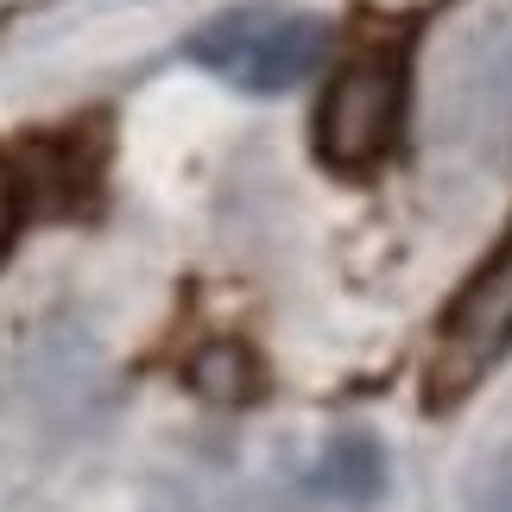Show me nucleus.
<instances>
[{
    "label": "nucleus",
    "mask_w": 512,
    "mask_h": 512,
    "mask_svg": "<svg viewBox=\"0 0 512 512\" xmlns=\"http://www.w3.org/2000/svg\"><path fill=\"white\" fill-rule=\"evenodd\" d=\"M323 51H329V26L317 13H291V7H234L184 38L190 64L228 76L247 95L298 89L304 76H317Z\"/></svg>",
    "instance_id": "nucleus-1"
},
{
    "label": "nucleus",
    "mask_w": 512,
    "mask_h": 512,
    "mask_svg": "<svg viewBox=\"0 0 512 512\" xmlns=\"http://www.w3.org/2000/svg\"><path fill=\"white\" fill-rule=\"evenodd\" d=\"M386 449L380 437H367V430H336V437L323 443L317 468H310V487L336 506V512H373L386 500Z\"/></svg>",
    "instance_id": "nucleus-4"
},
{
    "label": "nucleus",
    "mask_w": 512,
    "mask_h": 512,
    "mask_svg": "<svg viewBox=\"0 0 512 512\" xmlns=\"http://www.w3.org/2000/svg\"><path fill=\"white\" fill-rule=\"evenodd\" d=\"M405 121V51L367 45L329 76L317 102V159L342 177L373 171Z\"/></svg>",
    "instance_id": "nucleus-2"
},
{
    "label": "nucleus",
    "mask_w": 512,
    "mask_h": 512,
    "mask_svg": "<svg viewBox=\"0 0 512 512\" xmlns=\"http://www.w3.org/2000/svg\"><path fill=\"white\" fill-rule=\"evenodd\" d=\"M512 348V228L506 241L475 266V279L456 291V304L437 323V354H430V405H456L462 392L481 386V373Z\"/></svg>",
    "instance_id": "nucleus-3"
},
{
    "label": "nucleus",
    "mask_w": 512,
    "mask_h": 512,
    "mask_svg": "<svg viewBox=\"0 0 512 512\" xmlns=\"http://www.w3.org/2000/svg\"><path fill=\"white\" fill-rule=\"evenodd\" d=\"M468 512H512V449H494L475 481H468Z\"/></svg>",
    "instance_id": "nucleus-5"
},
{
    "label": "nucleus",
    "mask_w": 512,
    "mask_h": 512,
    "mask_svg": "<svg viewBox=\"0 0 512 512\" xmlns=\"http://www.w3.org/2000/svg\"><path fill=\"white\" fill-rule=\"evenodd\" d=\"M19 222H26V209H19V177H13V165H7V159H0V260L13 253Z\"/></svg>",
    "instance_id": "nucleus-6"
},
{
    "label": "nucleus",
    "mask_w": 512,
    "mask_h": 512,
    "mask_svg": "<svg viewBox=\"0 0 512 512\" xmlns=\"http://www.w3.org/2000/svg\"><path fill=\"white\" fill-rule=\"evenodd\" d=\"M140 512H184V506H171V500H152V506H140Z\"/></svg>",
    "instance_id": "nucleus-7"
}]
</instances>
